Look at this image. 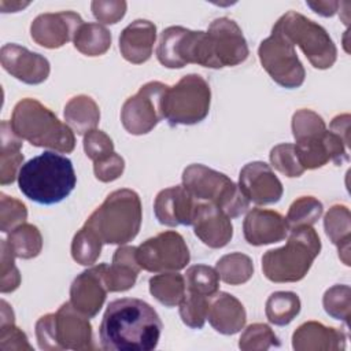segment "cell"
Returning a JSON list of instances; mask_svg holds the SVG:
<instances>
[{"label": "cell", "mask_w": 351, "mask_h": 351, "mask_svg": "<svg viewBox=\"0 0 351 351\" xmlns=\"http://www.w3.org/2000/svg\"><path fill=\"white\" fill-rule=\"evenodd\" d=\"M7 243L16 258L32 259L43 250V236L37 226L22 223L8 233Z\"/></svg>", "instance_id": "cell-33"}, {"label": "cell", "mask_w": 351, "mask_h": 351, "mask_svg": "<svg viewBox=\"0 0 351 351\" xmlns=\"http://www.w3.org/2000/svg\"><path fill=\"white\" fill-rule=\"evenodd\" d=\"M208 300V296L188 291L181 303L178 304L182 322L192 329H202L207 319Z\"/></svg>", "instance_id": "cell-39"}, {"label": "cell", "mask_w": 351, "mask_h": 351, "mask_svg": "<svg viewBox=\"0 0 351 351\" xmlns=\"http://www.w3.org/2000/svg\"><path fill=\"white\" fill-rule=\"evenodd\" d=\"M208 69L232 67L248 58V44L240 26L230 18L214 19L206 32Z\"/></svg>", "instance_id": "cell-12"}, {"label": "cell", "mask_w": 351, "mask_h": 351, "mask_svg": "<svg viewBox=\"0 0 351 351\" xmlns=\"http://www.w3.org/2000/svg\"><path fill=\"white\" fill-rule=\"evenodd\" d=\"M0 62L7 73L29 85L43 84L51 73V64L45 56L14 43L1 47Z\"/></svg>", "instance_id": "cell-18"}, {"label": "cell", "mask_w": 351, "mask_h": 351, "mask_svg": "<svg viewBox=\"0 0 351 351\" xmlns=\"http://www.w3.org/2000/svg\"><path fill=\"white\" fill-rule=\"evenodd\" d=\"M11 128L18 137L34 147L69 154L75 147L74 130L36 99L19 100L11 115Z\"/></svg>", "instance_id": "cell-3"}, {"label": "cell", "mask_w": 351, "mask_h": 351, "mask_svg": "<svg viewBox=\"0 0 351 351\" xmlns=\"http://www.w3.org/2000/svg\"><path fill=\"white\" fill-rule=\"evenodd\" d=\"M136 254L140 267L151 273L178 271L191 261L189 248L176 230H166L147 239L137 247Z\"/></svg>", "instance_id": "cell-13"}, {"label": "cell", "mask_w": 351, "mask_h": 351, "mask_svg": "<svg viewBox=\"0 0 351 351\" xmlns=\"http://www.w3.org/2000/svg\"><path fill=\"white\" fill-rule=\"evenodd\" d=\"M27 218L26 206L5 193H0V230L3 233H10L16 226L25 223Z\"/></svg>", "instance_id": "cell-42"}, {"label": "cell", "mask_w": 351, "mask_h": 351, "mask_svg": "<svg viewBox=\"0 0 351 351\" xmlns=\"http://www.w3.org/2000/svg\"><path fill=\"white\" fill-rule=\"evenodd\" d=\"M322 306L328 315L350 325L351 318V288L344 284H337L325 291Z\"/></svg>", "instance_id": "cell-37"}, {"label": "cell", "mask_w": 351, "mask_h": 351, "mask_svg": "<svg viewBox=\"0 0 351 351\" xmlns=\"http://www.w3.org/2000/svg\"><path fill=\"white\" fill-rule=\"evenodd\" d=\"M82 23L81 15L73 11L45 12L36 16L32 22L30 36L36 44L48 49H56L73 41Z\"/></svg>", "instance_id": "cell-15"}, {"label": "cell", "mask_w": 351, "mask_h": 351, "mask_svg": "<svg viewBox=\"0 0 351 351\" xmlns=\"http://www.w3.org/2000/svg\"><path fill=\"white\" fill-rule=\"evenodd\" d=\"M324 229L328 239L337 247L339 258L346 265H351V214L347 206L335 204L324 217Z\"/></svg>", "instance_id": "cell-26"}, {"label": "cell", "mask_w": 351, "mask_h": 351, "mask_svg": "<svg viewBox=\"0 0 351 351\" xmlns=\"http://www.w3.org/2000/svg\"><path fill=\"white\" fill-rule=\"evenodd\" d=\"M73 44L77 51L86 56H100L111 47V33L100 23L84 22L78 27Z\"/></svg>", "instance_id": "cell-29"}, {"label": "cell", "mask_w": 351, "mask_h": 351, "mask_svg": "<svg viewBox=\"0 0 351 351\" xmlns=\"http://www.w3.org/2000/svg\"><path fill=\"white\" fill-rule=\"evenodd\" d=\"M64 121L77 133L86 134L96 129L100 122V110L97 103L86 95L71 97L64 106Z\"/></svg>", "instance_id": "cell-28"}, {"label": "cell", "mask_w": 351, "mask_h": 351, "mask_svg": "<svg viewBox=\"0 0 351 351\" xmlns=\"http://www.w3.org/2000/svg\"><path fill=\"white\" fill-rule=\"evenodd\" d=\"M125 170L123 158L115 151L96 162H93L95 177L101 182H111L119 178Z\"/></svg>", "instance_id": "cell-46"}, {"label": "cell", "mask_w": 351, "mask_h": 351, "mask_svg": "<svg viewBox=\"0 0 351 351\" xmlns=\"http://www.w3.org/2000/svg\"><path fill=\"white\" fill-rule=\"evenodd\" d=\"M167 88L163 82L151 81L126 99L121 110V122L128 133L147 134L165 118L163 97Z\"/></svg>", "instance_id": "cell-11"}, {"label": "cell", "mask_w": 351, "mask_h": 351, "mask_svg": "<svg viewBox=\"0 0 351 351\" xmlns=\"http://www.w3.org/2000/svg\"><path fill=\"white\" fill-rule=\"evenodd\" d=\"M77 176L69 158L45 151L22 165L18 174L21 192L38 204H56L74 189Z\"/></svg>", "instance_id": "cell-2"}, {"label": "cell", "mask_w": 351, "mask_h": 351, "mask_svg": "<svg viewBox=\"0 0 351 351\" xmlns=\"http://www.w3.org/2000/svg\"><path fill=\"white\" fill-rule=\"evenodd\" d=\"M163 324L155 308L141 299L122 298L108 303L99 337L107 351H151L156 348Z\"/></svg>", "instance_id": "cell-1"}, {"label": "cell", "mask_w": 351, "mask_h": 351, "mask_svg": "<svg viewBox=\"0 0 351 351\" xmlns=\"http://www.w3.org/2000/svg\"><path fill=\"white\" fill-rule=\"evenodd\" d=\"M211 89L199 74H186L169 86L163 97V117L171 126L196 125L210 111Z\"/></svg>", "instance_id": "cell-9"}, {"label": "cell", "mask_w": 351, "mask_h": 351, "mask_svg": "<svg viewBox=\"0 0 351 351\" xmlns=\"http://www.w3.org/2000/svg\"><path fill=\"white\" fill-rule=\"evenodd\" d=\"M271 347H280V340L267 324L248 325L239 339V348L243 351H266Z\"/></svg>", "instance_id": "cell-38"}, {"label": "cell", "mask_w": 351, "mask_h": 351, "mask_svg": "<svg viewBox=\"0 0 351 351\" xmlns=\"http://www.w3.org/2000/svg\"><path fill=\"white\" fill-rule=\"evenodd\" d=\"M0 258V291L1 293L14 292L21 285V274L15 266V255L11 251L7 240H1Z\"/></svg>", "instance_id": "cell-43"}, {"label": "cell", "mask_w": 351, "mask_h": 351, "mask_svg": "<svg viewBox=\"0 0 351 351\" xmlns=\"http://www.w3.org/2000/svg\"><path fill=\"white\" fill-rule=\"evenodd\" d=\"M207 319L221 335L239 333L247 321L243 303L228 292H217L210 296Z\"/></svg>", "instance_id": "cell-24"}, {"label": "cell", "mask_w": 351, "mask_h": 351, "mask_svg": "<svg viewBox=\"0 0 351 351\" xmlns=\"http://www.w3.org/2000/svg\"><path fill=\"white\" fill-rule=\"evenodd\" d=\"M324 206L314 196H300L288 208L285 221L288 229H296L300 226H313L322 215Z\"/></svg>", "instance_id": "cell-35"}, {"label": "cell", "mask_w": 351, "mask_h": 351, "mask_svg": "<svg viewBox=\"0 0 351 351\" xmlns=\"http://www.w3.org/2000/svg\"><path fill=\"white\" fill-rule=\"evenodd\" d=\"M0 350L1 351H32L33 347L30 346L26 333L19 329L15 322L0 325Z\"/></svg>", "instance_id": "cell-47"}, {"label": "cell", "mask_w": 351, "mask_h": 351, "mask_svg": "<svg viewBox=\"0 0 351 351\" xmlns=\"http://www.w3.org/2000/svg\"><path fill=\"white\" fill-rule=\"evenodd\" d=\"M185 285L189 292L203 296H213L219 288V276L215 269L207 265H193L186 269Z\"/></svg>", "instance_id": "cell-36"}, {"label": "cell", "mask_w": 351, "mask_h": 351, "mask_svg": "<svg viewBox=\"0 0 351 351\" xmlns=\"http://www.w3.org/2000/svg\"><path fill=\"white\" fill-rule=\"evenodd\" d=\"M350 114H340L330 122V132L340 137L347 147L350 145Z\"/></svg>", "instance_id": "cell-48"}, {"label": "cell", "mask_w": 351, "mask_h": 351, "mask_svg": "<svg viewBox=\"0 0 351 351\" xmlns=\"http://www.w3.org/2000/svg\"><path fill=\"white\" fill-rule=\"evenodd\" d=\"M347 333L317 321H307L292 335V347L296 351H339L346 348Z\"/></svg>", "instance_id": "cell-22"}, {"label": "cell", "mask_w": 351, "mask_h": 351, "mask_svg": "<svg viewBox=\"0 0 351 351\" xmlns=\"http://www.w3.org/2000/svg\"><path fill=\"white\" fill-rule=\"evenodd\" d=\"M0 4H3V5H10V11H8V12H16L18 10H21V8H25L26 5H29V3H19V1H16V3H7V1H0Z\"/></svg>", "instance_id": "cell-50"}, {"label": "cell", "mask_w": 351, "mask_h": 351, "mask_svg": "<svg viewBox=\"0 0 351 351\" xmlns=\"http://www.w3.org/2000/svg\"><path fill=\"white\" fill-rule=\"evenodd\" d=\"M182 186L196 199L219 207L229 218H237L250 207V200L226 174L200 163L182 171Z\"/></svg>", "instance_id": "cell-7"}, {"label": "cell", "mask_w": 351, "mask_h": 351, "mask_svg": "<svg viewBox=\"0 0 351 351\" xmlns=\"http://www.w3.org/2000/svg\"><path fill=\"white\" fill-rule=\"evenodd\" d=\"M101 247L103 241L99 239V236L84 223V226L73 237L71 256L77 263L90 266L99 259Z\"/></svg>", "instance_id": "cell-34"}, {"label": "cell", "mask_w": 351, "mask_h": 351, "mask_svg": "<svg viewBox=\"0 0 351 351\" xmlns=\"http://www.w3.org/2000/svg\"><path fill=\"white\" fill-rule=\"evenodd\" d=\"M258 56L262 67L278 85L287 89H295L303 85L306 71L295 47L274 26L271 34L261 43Z\"/></svg>", "instance_id": "cell-10"}, {"label": "cell", "mask_w": 351, "mask_h": 351, "mask_svg": "<svg viewBox=\"0 0 351 351\" xmlns=\"http://www.w3.org/2000/svg\"><path fill=\"white\" fill-rule=\"evenodd\" d=\"M107 263L92 266L80 273L70 287V303L88 318H93L101 310L106 296L107 284L104 280Z\"/></svg>", "instance_id": "cell-16"}, {"label": "cell", "mask_w": 351, "mask_h": 351, "mask_svg": "<svg viewBox=\"0 0 351 351\" xmlns=\"http://www.w3.org/2000/svg\"><path fill=\"white\" fill-rule=\"evenodd\" d=\"M137 247L121 245L115 250L112 263L107 265L104 280L108 292H123L130 289L141 270L137 262Z\"/></svg>", "instance_id": "cell-25"}, {"label": "cell", "mask_w": 351, "mask_h": 351, "mask_svg": "<svg viewBox=\"0 0 351 351\" xmlns=\"http://www.w3.org/2000/svg\"><path fill=\"white\" fill-rule=\"evenodd\" d=\"M239 188L255 204L277 203L284 192L282 184L273 169L261 160L250 162L240 170Z\"/></svg>", "instance_id": "cell-17"}, {"label": "cell", "mask_w": 351, "mask_h": 351, "mask_svg": "<svg viewBox=\"0 0 351 351\" xmlns=\"http://www.w3.org/2000/svg\"><path fill=\"white\" fill-rule=\"evenodd\" d=\"M325 130L326 126L322 117L313 110L302 108L292 115V134L295 141L319 136Z\"/></svg>", "instance_id": "cell-41"}, {"label": "cell", "mask_w": 351, "mask_h": 351, "mask_svg": "<svg viewBox=\"0 0 351 351\" xmlns=\"http://www.w3.org/2000/svg\"><path fill=\"white\" fill-rule=\"evenodd\" d=\"M321 251V240L313 226L289 230L287 244L262 256V271L271 282H296L306 277Z\"/></svg>", "instance_id": "cell-5"}, {"label": "cell", "mask_w": 351, "mask_h": 351, "mask_svg": "<svg viewBox=\"0 0 351 351\" xmlns=\"http://www.w3.org/2000/svg\"><path fill=\"white\" fill-rule=\"evenodd\" d=\"M300 307V299L295 292L277 291L267 298L265 313L270 324L277 326H285L296 318Z\"/></svg>", "instance_id": "cell-31"}, {"label": "cell", "mask_w": 351, "mask_h": 351, "mask_svg": "<svg viewBox=\"0 0 351 351\" xmlns=\"http://www.w3.org/2000/svg\"><path fill=\"white\" fill-rule=\"evenodd\" d=\"M203 30H191L182 26L166 27L156 48L159 63L167 69H182L189 63L199 64Z\"/></svg>", "instance_id": "cell-14"}, {"label": "cell", "mask_w": 351, "mask_h": 351, "mask_svg": "<svg viewBox=\"0 0 351 351\" xmlns=\"http://www.w3.org/2000/svg\"><path fill=\"white\" fill-rule=\"evenodd\" d=\"M288 232L285 218L274 210L252 208L243 222L244 239L255 247L282 241L288 236Z\"/></svg>", "instance_id": "cell-21"}, {"label": "cell", "mask_w": 351, "mask_h": 351, "mask_svg": "<svg viewBox=\"0 0 351 351\" xmlns=\"http://www.w3.org/2000/svg\"><path fill=\"white\" fill-rule=\"evenodd\" d=\"M193 232L210 248H222L233 237L230 218L213 203H197L193 217Z\"/></svg>", "instance_id": "cell-20"}, {"label": "cell", "mask_w": 351, "mask_h": 351, "mask_svg": "<svg viewBox=\"0 0 351 351\" xmlns=\"http://www.w3.org/2000/svg\"><path fill=\"white\" fill-rule=\"evenodd\" d=\"M156 41V26L147 19H136L129 23L119 36V51L125 60L133 64L147 62Z\"/></svg>", "instance_id": "cell-23"}, {"label": "cell", "mask_w": 351, "mask_h": 351, "mask_svg": "<svg viewBox=\"0 0 351 351\" xmlns=\"http://www.w3.org/2000/svg\"><path fill=\"white\" fill-rule=\"evenodd\" d=\"M90 8L99 22L114 25L125 16L128 4L123 0H95L90 3Z\"/></svg>", "instance_id": "cell-45"}, {"label": "cell", "mask_w": 351, "mask_h": 351, "mask_svg": "<svg viewBox=\"0 0 351 351\" xmlns=\"http://www.w3.org/2000/svg\"><path fill=\"white\" fill-rule=\"evenodd\" d=\"M196 207L197 200L182 185L162 189L154 202V213L159 223L171 228L192 225Z\"/></svg>", "instance_id": "cell-19"}, {"label": "cell", "mask_w": 351, "mask_h": 351, "mask_svg": "<svg viewBox=\"0 0 351 351\" xmlns=\"http://www.w3.org/2000/svg\"><path fill=\"white\" fill-rule=\"evenodd\" d=\"M151 295L166 307H176L186 293L184 276L177 271L159 273L149 278Z\"/></svg>", "instance_id": "cell-30"}, {"label": "cell", "mask_w": 351, "mask_h": 351, "mask_svg": "<svg viewBox=\"0 0 351 351\" xmlns=\"http://www.w3.org/2000/svg\"><path fill=\"white\" fill-rule=\"evenodd\" d=\"M274 27L306 55L313 67L326 70L337 59V49L329 33L317 22L306 18L296 11L285 12Z\"/></svg>", "instance_id": "cell-8"}, {"label": "cell", "mask_w": 351, "mask_h": 351, "mask_svg": "<svg viewBox=\"0 0 351 351\" xmlns=\"http://www.w3.org/2000/svg\"><path fill=\"white\" fill-rule=\"evenodd\" d=\"M84 151L93 162L114 152V143L108 134L103 130L93 129L84 134Z\"/></svg>", "instance_id": "cell-44"}, {"label": "cell", "mask_w": 351, "mask_h": 351, "mask_svg": "<svg viewBox=\"0 0 351 351\" xmlns=\"http://www.w3.org/2000/svg\"><path fill=\"white\" fill-rule=\"evenodd\" d=\"M314 12L322 15V16H332L336 14L337 8L340 7L339 1H325V0H318V1H307L306 3Z\"/></svg>", "instance_id": "cell-49"}, {"label": "cell", "mask_w": 351, "mask_h": 351, "mask_svg": "<svg viewBox=\"0 0 351 351\" xmlns=\"http://www.w3.org/2000/svg\"><path fill=\"white\" fill-rule=\"evenodd\" d=\"M215 270L219 280L229 285H241L254 276L252 259L241 252H230L218 259Z\"/></svg>", "instance_id": "cell-32"}, {"label": "cell", "mask_w": 351, "mask_h": 351, "mask_svg": "<svg viewBox=\"0 0 351 351\" xmlns=\"http://www.w3.org/2000/svg\"><path fill=\"white\" fill-rule=\"evenodd\" d=\"M36 339L41 350H95L92 325L89 318L73 307L70 302L63 303L56 313H48L36 322Z\"/></svg>", "instance_id": "cell-6"}, {"label": "cell", "mask_w": 351, "mask_h": 351, "mask_svg": "<svg viewBox=\"0 0 351 351\" xmlns=\"http://www.w3.org/2000/svg\"><path fill=\"white\" fill-rule=\"evenodd\" d=\"M269 158L271 166L280 173H282L285 177H300L304 173V169L299 162L295 144L282 143L273 147Z\"/></svg>", "instance_id": "cell-40"}, {"label": "cell", "mask_w": 351, "mask_h": 351, "mask_svg": "<svg viewBox=\"0 0 351 351\" xmlns=\"http://www.w3.org/2000/svg\"><path fill=\"white\" fill-rule=\"evenodd\" d=\"M143 207L137 192L123 188L111 192L89 215V226L103 244L123 245L132 241L140 230Z\"/></svg>", "instance_id": "cell-4"}, {"label": "cell", "mask_w": 351, "mask_h": 351, "mask_svg": "<svg viewBox=\"0 0 351 351\" xmlns=\"http://www.w3.org/2000/svg\"><path fill=\"white\" fill-rule=\"evenodd\" d=\"M1 149H0V184H12L23 165L22 138L15 134L8 121H3L0 126Z\"/></svg>", "instance_id": "cell-27"}]
</instances>
